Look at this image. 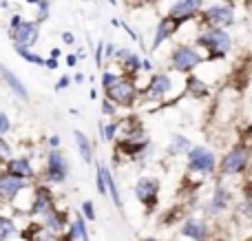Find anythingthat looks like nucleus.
Returning a JSON list of instances; mask_svg holds the SVG:
<instances>
[{"instance_id":"nucleus-49","label":"nucleus","mask_w":252,"mask_h":241,"mask_svg":"<svg viewBox=\"0 0 252 241\" xmlns=\"http://www.w3.org/2000/svg\"><path fill=\"white\" fill-rule=\"evenodd\" d=\"M244 4H246L248 9H252V0H244Z\"/></svg>"},{"instance_id":"nucleus-34","label":"nucleus","mask_w":252,"mask_h":241,"mask_svg":"<svg viewBox=\"0 0 252 241\" xmlns=\"http://www.w3.org/2000/svg\"><path fill=\"white\" fill-rule=\"evenodd\" d=\"M93 60H95V66L97 69H104V40L93 47Z\"/></svg>"},{"instance_id":"nucleus-40","label":"nucleus","mask_w":252,"mask_h":241,"mask_svg":"<svg viewBox=\"0 0 252 241\" xmlns=\"http://www.w3.org/2000/svg\"><path fill=\"white\" fill-rule=\"evenodd\" d=\"M62 137L60 135H49L47 137V149H60Z\"/></svg>"},{"instance_id":"nucleus-38","label":"nucleus","mask_w":252,"mask_h":241,"mask_svg":"<svg viewBox=\"0 0 252 241\" xmlns=\"http://www.w3.org/2000/svg\"><path fill=\"white\" fill-rule=\"evenodd\" d=\"M115 51H118V47L113 42H104V60H113Z\"/></svg>"},{"instance_id":"nucleus-33","label":"nucleus","mask_w":252,"mask_h":241,"mask_svg":"<svg viewBox=\"0 0 252 241\" xmlns=\"http://www.w3.org/2000/svg\"><path fill=\"white\" fill-rule=\"evenodd\" d=\"M80 212H82V217H84L87 221H95V219H97V215H95V206H93L91 199H84L82 206H80Z\"/></svg>"},{"instance_id":"nucleus-36","label":"nucleus","mask_w":252,"mask_h":241,"mask_svg":"<svg viewBox=\"0 0 252 241\" xmlns=\"http://www.w3.org/2000/svg\"><path fill=\"white\" fill-rule=\"evenodd\" d=\"M11 128H13V124H11V120H9V115L0 111V135L4 137L9 131H11Z\"/></svg>"},{"instance_id":"nucleus-32","label":"nucleus","mask_w":252,"mask_h":241,"mask_svg":"<svg viewBox=\"0 0 252 241\" xmlns=\"http://www.w3.org/2000/svg\"><path fill=\"white\" fill-rule=\"evenodd\" d=\"M100 111H102V115L104 118H109V120H113V118H118V106L113 104L111 100H106V97H102V102H100Z\"/></svg>"},{"instance_id":"nucleus-27","label":"nucleus","mask_w":252,"mask_h":241,"mask_svg":"<svg viewBox=\"0 0 252 241\" xmlns=\"http://www.w3.org/2000/svg\"><path fill=\"white\" fill-rule=\"evenodd\" d=\"M13 51H16L25 62H29V64H35V66H44V60H47V58H42L40 53H35L33 49L18 47V44H13Z\"/></svg>"},{"instance_id":"nucleus-53","label":"nucleus","mask_w":252,"mask_h":241,"mask_svg":"<svg viewBox=\"0 0 252 241\" xmlns=\"http://www.w3.org/2000/svg\"><path fill=\"white\" fill-rule=\"evenodd\" d=\"M250 212H252V208H250Z\"/></svg>"},{"instance_id":"nucleus-43","label":"nucleus","mask_w":252,"mask_h":241,"mask_svg":"<svg viewBox=\"0 0 252 241\" xmlns=\"http://www.w3.org/2000/svg\"><path fill=\"white\" fill-rule=\"evenodd\" d=\"M20 22H22V16H20V13H13L11 20H9V31H13L18 25H20Z\"/></svg>"},{"instance_id":"nucleus-2","label":"nucleus","mask_w":252,"mask_h":241,"mask_svg":"<svg viewBox=\"0 0 252 241\" xmlns=\"http://www.w3.org/2000/svg\"><path fill=\"white\" fill-rule=\"evenodd\" d=\"M206 62V56L195 47V44H175L168 53V66L170 71L175 73H184V75H190L192 71L197 69L199 64Z\"/></svg>"},{"instance_id":"nucleus-42","label":"nucleus","mask_w":252,"mask_h":241,"mask_svg":"<svg viewBox=\"0 0 252 241\" xmlns=\"http://www.w3.org/2000/svg\"><path fill=\"white\" fill-rule=\"evenodd\" d=\"M58 66H60V60H56V58H47V60H44V69L56 71Z\"/></svg>"},{"instance_id":"nucleus-45","label":"nucleus","mask_w":252,"mask_h":241,"mask_svg":"<svg viewBox=\"0 0 252 241\" xmlns=\"http://www.w3.org/2000/svg\"><path fill=\"white\" fill-rule=\"evenodd\" d=\"M60 56H62V49L60 47H53L51 49V56H49V58H56V60H60Z\"/></svg>"},{"instance_id":"nucleus-16","label":"nucleus","mask_w":252,"mask_h":241,"mask_svg":"<svg viewBox=\"0 0 252 241\" xmlns=\"http://www.w3.org/2000/svg\"><path fill=\"white\" fill-rule=\"evenodd\" d=\"M40 224L44 226V230H47V233H51V235H62L64 233L66 228H69V212L66 211H60V208H51V211L47 212V215H42L40 217Z\"/></svg>"},{"instance_id":"nucleus-44","label":"nucleus","mask_w":252,"mask_h":241,"mask_svg":"<svg viewBox=\"0 0 252 241\" xmlns=\"http://www.w3.org/2000/svg\"><path fill=\"white\" fill-rule=\"evenodd\" d=\"M62 42H64V44H73L75 42V35L71 33V31H64V33H62Z\"/></svg>"},{"instance_id":"nucleus-18","label":"nucleus","mask_w":252,"mask_h":241,"mask_svg":"<svg viewBox=\"0 0 252 241\" xmlns=\"http://www.w3.org/2000/svg\"><path fill=\"white\" fill-rule=\"evenodd\" d=\"M0 78H2V82L9 87V91L16 95V100H20V102H29L31 100L29 89L25 87V82H22V80L18 78L11 69H7L4 64H0Z\"/></svg>"},{"instance_id":"nucleus-6","label":"nucleus","mask_w":252,"mask_h":241,"mask_svg":"<svg viewBox=\"0 0 252 241\" xmlns=\"http://www.w3.org/2000/svg\"><path fill=\"white\" fill-rule=\"evenodd\" d=\"M217 155L201 144H192V149L186 153V171L190 175L210 177L217 173Z\"/></svg>"},{"instance_id":"nucleus-9","label":"nucleus","mask_w":252,"mask_h":241,"mask_svg":"<svg viewBox=\"0 0 252 241\" xmlns=\"http://www.w3.org/2000/svg\"><path fill=\"white\" fill-rule=\"evenodd\" d=\"M51 208H56V195H53L51 186L44 184V181L31 184V202H29V208H27V215L42 217V215H47Z\"/></svg>"},{"instance_id":"nucleus-8","label":"nucleus","mask_w":252,"mask_h":241,"mask_svg":"<svg viewBox=\"0 0 252 241\" xmlns=\"http://www.w3.org/2000/svg\"><path fill=\"white\" fill-rule=\"evenodd\" d=\"M170 91H173V78L164 71H157V73H151V78L144 87H139V102H144V104L164 102Z\"/></svg>"},{"instance_id":"nucleus-51","label":"nucleus","mask_w":252,"mask_h":241,"mask_svg":"<svg viewBox=\"0 0 252 241\" xmlns=\"http://www.w3.org/2000/svg\"><path fill=\"white\" fill-rule=\"evenodd\" d=\"M144 241H157L155 237H146V239H144Z\"/></svg>"},{"instance_id":"nucleus-52","label":"nucleus","mask_w":252,"mask_h":241,"mask_svg":"<svg viewBox=\"0 0 252 241\" xmlns=\"http://www.w3.org/2000/svg\"><path fill=\"white\" fill-rule=\"evenodd\" d=\"M128 2H130V0H128ZM142 2H148V0H142Z\"/></svg>"},{"instance_id":"nucleus-3","label":"nucleus","mask_w":252,"mask_h":241,"mask_svg":"<svg viewBox=\"0 0 252 241\" xmlns=\"http://www.w3.org/2000/svg\"><path fill=\"white\" fill-rule=\"evenodd\" d=\"M250 166H252V149L244 142H239L221 157V162L217 164V171L221 177H237L244 175Z\"/></svg>"},{"instance_id":"nucleus-11","label":"nucleus","mask_w":252,"mask_h":241,"mask_svg":"<svg viewBox=\"0 0 252 241\" xmlns=\"http://www.w3.org/2000/svg\"><path fill=\"white\" fill-rule=\"evenodd\" d=\"M201 9H204V0H175L166 16H170L173 20H177L184 27L186 22L197 20Z\"/></svg>"},{"instance_id":"nucleus-35","label":"nucleus","mask_w":252,"mask_h":241,"mask_svg":"<svg viewBox=\"0 0 252 241\" xmlns=\"http://www.w3.org/2000/svg\"><path fill=\"white\" fill-rule=\"evenodd\" d=\"M71 84H73V75H69V73L60 75V80L56 82V91H58V93H60V91H66Z\"/></svg>"},{"instance_id":"nucleus-4","label":"nucleus","mask_w":252,"mask_h":241,"mask_svg":"<svg viewBox=\"0 0 252 241\" xmlns=\"http://www.w3.org/2000/svg\"><path fill=\"white\" fill-rule=\"evenodd\" d=\"M104 97L113 102L118 109H133V106L139 102L137 80L126 78V75L120 73V78L115 80L109 89H104Z\"/></svg>"},{"instance_id":"nucleus-25","label":"nucleus","mask_w":252,"mask_h":241,"mask_svg":"<svg viewBox=\"0 0 252 241\" xmlns=\"http://www.w3.org/2000/svg\"><path fill=\"white\" fill-rule=\"evenodd\" d=\"M104 180H106V190H109V197L113 199L115 208H118V211H122V208H124V202H122V195H120L118 181H115V177H113V171H111L106 164H104Z\"/></svg>"},{"instance_id":"nucleus-28","label":"nucleus","mask_w":252,"mask_h":241,"mask_svg":"<svg viewBox=\"0 0 252 241\" xmlns=\"http://www.w3.org/2000/svg\"><path fill=\"white\" fill-rule=\"evenodd\" d=\"M95 186L102 197L109 195V190H106V180H104V164L102 162H95Z\"/></svg>"},{"instance_id":"nucleus-17","label":"nucleus","mask_w":252,"mask_h":241,"mask_svg":"<svg viewBox=\"0 0 252 241\" xmlns=\"http://www.w3.org/2000/svg\"><path fill=\"white\" fill-rule=\"evenodd\" d=\"M182 29V25H179L177 20H173L170 16H164L159 22H157L155 27V35H153V44H151V51H157V49L161 47V44L166 42V40H170L177 31Z\"/></svg>"},{"instance_id":"nucleus-21","label":"nucleus","mask_w":252,"mask_h":241,"mask_svg":"<svg viewBox=\"0 0 252 241\" xmlns=\"http://www.w3.org/2000/svg\"><path fill=\"white\" fill-rule=\"evenodd\" d=\"M230 202H232L230 190H228L226 186H217V188H215V193H213V197H210V202H208V212H210V215L223 212Z\"/></svg>"},{"instance_id":"nucleus-13","label":"nucleus","mask_w":252,"mask_h":241,"mask_svg":"<svg viewBox=\"0 0 252 241\" xmlns=\"http://www.w3.org/2000/svg\"><path fill=\"white\" fill-rule=\"evenodd\" d=\"M2 171L9 173V175H13V177H18V180L29 181V184H33L35 177H38L35 166H33L29 155H13V157L2 166Z\"/></svg>"},{"instance_id":"nucleus-19","label":"nucleus","mask_w":252,"mask_h":241,"mask_svg":"<svg viewBox=\"0 0 252 241\" xmlns=\"http://www.w3.org/2000/svg\"><path fill=\"white\" fill-rule=\"evenodd\" d=\"M73 140H75V149H78L80 157H82L84 164H93V157H95V144L89 140V135L84 131H73Z\"/></svg>"},{"instance_id":"nucleus-26","label":"nucleus","mask_w":252,"mask_h":241,"mask_svg":"<svg viewBox=\"0 0 252 241\" xmlns=\"http://www.w3.org/2000/svg\"><path fill=\"white\" fill-rule=\"evenodd\" d=\"M16 235H20V230H18V224L13 221V217L0 215V241H9Z\"/></svg>"},{"instance_id":"nucleus-50","label":"nucleus","mask_w":252,"mask_h":241,"mask_svg":"<svg viewBox=\"0 0 252 241\" xmlns=\"http://www.w3.org/2000/svg\"><path fill=\"white\" fill-rule=\"evenodd\" d=\"M27 2H29V4H38L40 0H27Z\"/></svg>"},{"instance_id":"nucleus-41","label":"nucleus","mask_w":252,"mask_h":241,"mask_svg":"<svg viewBox=\"0 0 252 241\" xmlns=\"http://www.w3.org/2000/svg\"><path fill=\"white\" fill-rule=\"evenodd\" d=\"M64 62H66V66H69V69H73V66H78V62H80L78 53H69V56L64 58Z\"/></svg>"},{"instance_id":"nucleus-7","label":"nucleus","mask_w":252,"mask_h":241,"mask_svg":"<svg viewBox=\"0 0 252 241\" xmlns=\"http://www.w3.org/2000/svg\"><path fill=\"white\" fill-rule=\"evenodd\" d=\"M199 22L201 27H208V29H228L237 22V9L223 2H213L201 9Z\"/></svg>"},{"instance_id":"nucleus-22","label":"nucleus","mask_w":252,"mask_h":241,"mask_svg":"<svg viewBox=\"0 0 252 241\" xmlns=\"http://www.w3.org/2000/svg\"><path fill=\"white\" fill-rule=\"evenodd\" d=\"M182 237H188L192 241H206L208 239V228L201 219H188L182 226Z\"/></svg>"},{"instance_id":"nucleus-15","label":"nucleus","mask_w":252,"mask_h":241,"mask_svg":"<svg viewBox=\"0 0 252 241\" xmlns=\"http://www.w3.org/2000/svg\"><path fill=\"white\" fill-rule=\"evenodd\" d=\"M113 60L118 62L120 66V73L126 75V78H133L137 80V75L142 73V56L130 49H118L113 56Z\"/></svg>"},{"instance_id":"nucleus-31","label":"nucleus","mask_w":252,"mask_h":241,"mask_svg":"<svg viewBox=\"0 0 252 241\" xmlns=\"http://www.w3.org/2000/svg\"><path fill=\"white\" fill-rule=\"evenodd\" d=\"M11 157H13V149H11V144H9V142L4 140L2 135H0V166H4V164H7Z\"/></svg>"},{"instance_id":"nucleus-30","label":"nucleus","mask_w":252,"mask_h":241,"mask_svg":"<svg viewBox=\"0 0 252 241\" xmlns=\"http://www.w3.org/2000/svg\"><path fill=\"white\" fill-rule=\"evenodd\" d=\"M35 7H38V13H35V22H38V25H42V22L49 18V11H51V0H40Z\"/></svg>"},{"instance_id":"nucleus-20","label":"nucleus","mask_w":252,"mask_h":241,"mask_svg":"<svg viewBox=\"0 0 252 241\" xmlns=\"http://www.w3.org/2000/svg\"><path fill=\"white\" fill-rule=\"evenodd\" d=\"M184 93H186L188 97H192V100H206V97L210 95V87L201 78L190 73L186 78V84H184Z\"/></svg>"},{"instance_id":"nucleus-39","label":"nucleus","mask_w":252,"mask_h":241,"mask_svg":"<svg viewBox=\"0 0 252 241\" xmlns=\"http://www.w3.org/2000/svg\"><path fill=\"white\" fill-rule=\"evenodd\" d=\"M142 73H155V64H153V60H148V58H142Z\"/></svg>"},{"instance_id":"nucleus-10","label":"nucleus","mask_w":252,"mask_h":241,"mask_svg":"<svg viewBox=\"0 0 252 241\" xmlns=\"http://www.w3.org/2000/svg\"><path fill=\"white\" fill-rule=\"evenodd\" d=\"M159 190H161L159 180L151 177V175H142L133 186L135 199H137L148 212H153L157 208V204H159Z\"/></svg>"},{"instance_id":"nucleus-24","label":"nucleus","mask_w":252,"mask_h":241,"mask_svg":"<svg viewBox=\"0 0 252 241\" xmlns=\"http://www.w3.org/2000/svg\"><path fill=\"white\" fill-rule=\"evenodd\" d=\"M97 128H100V140H102V142H106V144H113V142L120 137L122 120L113 118L111 122H100V124H97Z\"/></svg>"},{"instance_id":"nucleus-47","label":"nucleus","mask_w":252,"mask_h":241,"mask_svg":"<svg viewBox=\"0 0 252 241\" xmlns=\"http://www.w3.org/2000/svg\"><path fill=\"white\" fill-rule=\"evenodd\" d=\"M217 2H223V4H228V7H235L237 9V0H217Z\"/></svg>"},{"instance_id":"nucleus-37","label":"nucleus","mask_w":252,"mask_h":241,"mask_svg":"<svg viewBox=\"0 0 252 241\" xmlns=\"http://www.w3.org/2000/svg\"><path fill=\"white\" fill-rule=\"evenodd\" d=\"M244 199H246V206L252 208V177L246 181V186H244Z\"/></svg>"},{"instance_id":"nucleus-14","label":"nucleus","mask_w":252,"mask_h":241,"mask_svg":"<svg viewBox=\"0 0 252 241\" xmlns=\"http://www.w3.org/2000/svg\"><path fill=\"white\" fill-rule=\"evenodd\" d=\"M29 188H31L29 181L18 180V177L0 171V199H2V202H9V204L16 202V199Z\"/></svg>"},{"instance_id":"nucleus-48","label":"nucleus","mask_w":252,"mask_h":241,"mask_svg":"<svg viewBox=\"0 0 252 241\" xmlns=\"http://www.w3.org/2000/svg\"><path fill=\"white\" fill-rule=\"evenodd\" d=\"M89 95H91V100H97V95H100V93H97L95 89H91V91H89Z\"/></svg>"},{"instance_id":"nucleus-46","label":"nucleus","mask_w":252,"mask_h":241,"mask_svg":"<svg viewBox=\"0 0 252 241\" xmlns=\"http://www.w3.org/2000/svg\"><path fill=\"white\" fill-rule=\"evenodd\" d=\"M73 82H75V84H82V82H84V73H75V75H73Z\"/></svg>"},{"instance_id":"nucleus-29","label":"nucleus","mask_w":252,"mask_h":241,"mask_svg":"<svg viewBox=\"0 0 252 241\" xmlns=\"http://www.w3.org/2000/svg\"><path fill=\"white\" fill-rule=\"evenodd\" d=\"M118 78H120V71L102 69V75H100V87H102V91H104V89H109Z\"/></svg>"},{"instance_id":"nucleus-12","label":"nucleus","mask_w":252,"mask_h":241,"mask_svg":"<svg viewBox=\"0 0 252 241\" xmlns=\"http://www.w3.org/2000/svg\"><path fill=\"white\" fill-rule=\"evenodd\" d=\"M9 38H11V44L33 49L40 40V25L35 20H22L16 29L9 31Z\"/></svg>"},{"instance_id":"nucleus-23","label":"nucleus","mask_w":252,"mask_h":241,"mask_svg":"<svg viewBox=\"0 0 252 241\" xmlns=\"http://www.w3.org/2000/svg\"><path fill=\"white\" fill-rule=\"evenodd\" d=\"M192 149V142L188 140L186 135H182V133H175L173 137H170V144L166 146V153L170 155V157H186V153Z\"/></svg>"},{"instance_id":"nucleus-5","label":"nucleus","mask_w":252,"mask_h":241,"mask_svg":"<svg viewBox=\"0 0 252 241\" xmlns=\"http://www.w3.org/2000/svg\"><path fill=\"white\" fill-rule=\"evenodd\" d=\"M69 159L60 149H49L44 155V171H42V181L49 186H62L69 180Z\"/></svg>"},{"instance_id":"nucleus-1","label":"nucleus","mask_w":252,"mask_h":241,"mask_svg":"<svg viewBox=\"0 0 252 241\" xmlns=\"http://www.w3.org/2000/svg\"><path fill=\"white\" fill-rule=\"evenodd\" d=\"M195 44L199 51H204L206 62L208 60H223L232 49V38L228 29H208L201 27L195 35Z\"/></svg>"}]
</instances>
